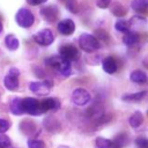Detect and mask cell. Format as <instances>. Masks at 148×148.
<instances>
[{"mask_svg":"<svg viewBox=\"0 0 148 148\" xmlns=\"http://www.w3.org/2000/svg\"><path fill=\"white\" fill-rule=\"evenodd\" d=\"M44 62L54 68L56 71H58L62 76H69L72 69H71V62L62 59L60 56H53V57H50V58H46L44 60Z\"/></svg>","mask_w":148,"mask_h":148,"instance_id":"6da1fadb","label":"cell"},{"mask_svg":"<svg viewBox=\"0 0 148 148\" xmlns=\"http://www.w3.org/2000/svg\"><path fill=\"white\" fill-rule=\"evenodd\" d=\"M79 46H80L84 52L91 53V52L97 51V50L101 47V43H99V40H98L94 35H90V34H82V35L79 37Z\"/></svg>","mask_w":148,"mask_h":148,"instance_id":"7a4b0ae2","label":"cell"},{"mask_svg":"<svg viewBox=\"0 0 148 148\" xmlns=\"http://www.w3.org/2000/svg\"><path fill=\"white\" fill-rule=\"evenodd\" d=\"M15 21L21 28H30L34 24L35 16L29 9L21 8L17 10V13L15 15Z\"/></svg>","mask_w":148,"mask_h":148,"instance_id":"3957f363","label":"cell"},{"mask_svg":"<svg viewBox=\"0 0 148 148\" xmlns=\"http://www.w3.org/2000/svg\"><path fill=\"white\" fill-rule=\"evenodd\" d=\"M18 76H20V71L15 67L10 68L7 73V75L3 79V84L6 89L8 90H16L18 88Z\"/></svg>","mask_w":148,"mask_h":148,"instance_id":"277c9868","label":"cell"},{"mask_svg":"<svg viewBox=\"0 0 148 148\" xmlns=\"http://www.w3.org/2000/svg\"><path fill=\"white\" fill-rule=\"evenodd\" d=\"M59 56L67 60V61H74V60H77L79 57H80V53L77 51V49L72 45V44H65V45H61L60 49H59Z\"/></svg>","mask_w":148,"mask_h":148,"instance_id":"5b68a950","label":"cell"},{"mask_svg":"<svg viewBox=\"0 0 148 148\" xmlns=\"http://www.w3.org/2000/svg\"><path fill=\"white\" fill-rule=\"evenodd\" d=\"M22 106H23V111L31 114V116H38L42 113L39 103L36 98L34 97H27L22 99Z\"/></svg>","mask_w":148,"mask_h":148,"instance_id":"8992f818","label":"cell"},{"mask_svg":"<svg viewBox=\"0 0 148 148\" xmlns=\"http://www.w3.org/2000/svg\"><path fill=\"white\" fill-rule=\"evenodd\" d=\"M90 99H91L90 94L83 88H76L72 92V101L74 104H76L79 106H83V105L88 104L90 102Z\"/></svg>","mask_w":148,"mask_h":148,"instance_id":"52a82bcc","label":"cell"},{"mask_svg":"<svg viewBox=\"0 0 148 148\" xmlns=\"http://www.w3.org/2000/svg\"><path fill=\"white\" fill-rule=\"evenodd\" d=\"M34 39H35V42L37 44L47 46V45L53 43L54 36H53V34H52V31L50 29H43V30H39L37 34H35Z\"/></svg>","mask_w":148,"mask_h":148,"instance_id":"ba28073f","label":"cell"},{"mask_svg":"<svg viewBox=\"0 0 148 148\" xmlns=\"http://www.w3.org/2000/svg\"><path fill=\"white\" fill-rule=\"evenodd\" d=\"M52 87V81L47 80L44 82H31L30 83V90L37 95H47L51 90Z\"/></svg>","mask_w":148,"mask_h":148,"instance_id":"9c48e42d","label":"cell"},{"mask_svg":"<svg viewBox=\"0 0 148 148\" xmlns=\"http://www.w3.org/2000/svg\"><path fill=\"white\" fill-rule=\"evenodd\" d=\"M58 14H59V9L54 5H51V6H47V7H43L40 9V15L43 16V18L45 21H47L50 23H53L57 20Z\"/></svg>","mask_w":148,"mask_h":148,"instance_id":"30bf717a","label":"cell"},{"mask_svg":"<svg viewBox=\"0 0 148 148\" xmlns=\"http://www.w3.org/2000/svg\"><path fill=\"white\" fill-rule=\"evenodd\" d=\"M58 28V31L61 34V35H65V36H69L72 35L74 31H75V23L69 20V18H66V20H62L58 23L57 25Z\"/></svg>","mask_w":148,"mask_h":148,"instance_id":"8fae6325","label":"cell"},{"mask_svg":"<svg viewBox=\"0 0 148 148\" xmlns=\"http://www.w3.org/2000/svg\"><path fill=\"white\" fill-rule=\"evenodd\" d=\"M40 110L43 111H50V110H58L60 108V101L58 98H53V97H49L43 99L39 103Z\"/></svg>","mask_w":148,"mask_h":148,"instance_id":"7c38bea8","label":"cell"},{"mask_svg":"<svg viewBox=\"0 0 148 148\" xmlns=\"http://www.w3.org/2000/svg\"><path fill=\"white\" fill-rule=\"evenodd\" d=\"M43 125L45 127L46 131L51 132V133H56V132H59L61 130V125L60 123L58 121V119H56L53 116H49L44 119L43 121Z\"/></svg>","mask_w":148,"mask_h":148,"instance_id":"4fadbf2b","label":"cell"},{"mask_svg":"<svg viewBox=\"0 0 148 148\" xmlns=\"http://www.w3.org/2000/svg\"><path fill=\"white\" fill-rule=\"evenodd\" d=\"M20 130L25 134V135H29V136H35L37 134V126L35 123H32L31 120H23L21 124H20Z\"/></svg>","mask_w":148,"mask_h":148,"instance_id":"5bb4252c","label":"cell"},{"mask_svg":"<svg viewBox=\"0 0 148 148\" xmlns=\"http://www.w3.org/2000/svg\"><path fill=\"white\" fill-rule=\"evenodd\" d=\"M128 143V135L126 133H120L110 141V148H124Z\"/></svg>","mask_w":148,"mask_h":148,"instance_id":"9a60e30c","label":"cell"},{"mask_svg":"<svg viewBox=\"0 0 148 148\" xmlns=\"http://www.w3.org/2000/svg\"><path fill=\"white\" fill-rule=\"evenodd\" d=\"M102 67H103L104 72H106L108 74H113L117 72L118 65L113 57H106L102 62Z\"/></svg>","mask_w":148,"mask_h":148,"instance_id":"2e32d148","label":"cell"},{"mask_svg":"<svg viewBox=\"0 0 148 148\" xmlns=\"http://www.w3.org/2000/svg\"><path fill=\"white\" fill-rule=\"evenodd\" d=\"M128 24H130V29H134V30L145 29L147 27V20L143 16H133L128 21Z\"/></svg>","mask_w":148,"mask_h":148,"instance_id":"e0dca14e","label":"cell"},{"mask_svg":"<svg viewBox=\"0 0 148 148\" xmlns=\"http://www.w3.org/2000/svg\"><path fill=\"white\" fill-rule=\"evenodd\" d=\"M10 112L15 116H21L24 113L23 106H22V98L16 97L10 102Z\"/></svg>","mask_w":148,"mask_h":148,"instance_id":"ac0fdd59","label":"cell"},{"mask_svg":"<svg viewBox=\"0 0 148 148\" xmlns=\"http://www.w3.org/2000/svg\"><path fill=\"white\" fill-rule=\"evenodd\" d=\"M131 80L135 83H139V84H143L147 82V75L143 71H140V69H136V71H133L131 73Z\"/></svg>","mask_w":148,"mask_h":148,"instance_id":"d6986e66","label":"cell"},{"mask_svg":"<svg viewBox=\"0 0 148 148\" xmlns=\"http://www.w3.org/2000/svg\"><path fill=\"white\" fill-rule=\"evenodd\" d=\"M139 40V35L136 32H133V31H128L124 35L123 37V42L125 45L127 46H133L134 44H136Z\"/></svg>","mask_w":148,"mask_h":148,"instance_id":"ffe728a7","label":"cell"},{"mask_svg":"<svg viewBox=\"0 0 148 148\" xmlns=\"http://www.w3.org/2000/svg\"><path fill=\"white\" fill-rule=\"evenodd\" d=\"M146 94H147V91L143 90V91H139V92H133V94L124 95L121 98L125 102H139V101H141L142 98L146 97Z\"/></svg>","mask_w":148,"mask_h":148,"instance_id":"44dd1931","label":"cell"},{"mask_svg":"<svg viewBox=\"0 0 148 148\" xmlns=\"http://www.w3.org/2000/svg\"><path fill=\"white\" fill-rule=\"evenodd\" d=\"M128 123L132 127L136 128L139 126H141V124L143 123V114L140 111H135L130 118H128Z\"/></svg>","mask_w":148,"mask_h":148,"instance_id":"7402d4cb","label":"cell"},{"mask_svg":"<svg viewBox=\"0 0 148 148\" xmlns=\"http://www.w3.org/2000/svg\"><path fill=\"white\" fill-rule=\"evenodd\" d=\"M5 43H6L7 49L10 50V51H15L20 46V42L14 35H7L6 38H5Z\"/></svg>","mask_w":148,"mask_h":148,"instance_id":"603a6c76","label":"cell"},{"mask_svg":"<svg viewBox=\"0 0 148 148\" xmlns=\"http://www.w3.org/2000/svg\"><path fill=\"white\" fill-rule=\"evenodd\" d=\"M148 7V0H133L132 1V8L135 12H146Z\"/></svg>","mask_w":148,"mask_h":148,"instance_id":"cb8c5ba5","label":"cell"},{"mask_svg":"<svg viewBox=\"0 0 148 148\" xmlns=\"http://www.w3.org/2000/svg\"><path fill=\"white\" fill-rule=\"evenodd\" d=\"M111 12H112L113 15H116L117 17H123L124 15H126V8H125L123 5L118 3V2L114 3V5H112Z\"/></svg>","mask_w":148,"mask_h":148,"instance_id":"d4e9b609","label":"cell"},{"mask_svg":"<svg viewBox=\"0 0 148 148\" xmlns=\"http://www.w3.org/2000/svg\"><path fill=\"white\" fill-rule=\"evenodd\" d=\"M114 28H116L117 31H120V32H124V34L131 31L128 22L127 21H124V20H118L116 22V24H114Z\"/></svg>","mask_w":148,"mask_h":148,"instance_id":"484cf974","label":"cell"},{"mask_svg":"<svg viewBox=\"0 0 148 148\" xmlns=\"http://www.w3.org/2000/svg\"><path fill=\"white\" fill-rule=\"evenodd\" d=\"M95 145L97 148H110V140L102 138V136H98V138H96Z\"/></svg>","mask_w":148,"mask_h":148,"instance_id":"4316f807","label":"cell"},{"mask_svg":"<svg viewBox=\"0 0 148 148\" xmlns=\"http://www.w3.org/2000/svg\"><path fill=\"white\" fill-rule=\"evenodd\" d=\"M44 142L38 139H30L28 140V147L29 148H44Z\"/></svg>","mask_w":148,"mask_h":148,"instance_id":"83f0119b","label":"cell"},{"mask_svg":"<svg viewBox=\"0 0 148 148\" xmlns=\"http://www.w3.org/2000/svg\"><path fill=\"white\" fill-rule=\"evenodd\" d=\"M135 145L139 148H148V141L146 136H138L135 139Z\"/></svg>","mask_w":148,"mask_h":148,"instance_id":"f1b7e54d","label":"cell"},{"mask_svg":"<svg viewBox=\"0 0 148 148\" xmlns=\"http://www.w3.org/2000/svg\"><path fill=\"white\" fill-rule=\"evenodd\" d=\"M10 146V140L7 135L0 134V148H8Z\"/></svg>","mask_w":148,"mask_h":148,"instance_id":"f546056e","label":"cell"},{"mask_svg":"<svg viewBox=\"0 0 148 148\" xmlns=\"http://www.w3.org/2000/svg\"><path fill=\"white\" fill-rule=\"evenodd\" d=\"M9 126H10V123L8 120L0 118V133H5L6 131H8Z\"/></svg>","mask_w":148,"mask_h":148,"instance_id":"4dcf8cb0","label":"cell"},{"mask_svg":"<svg viewBox=\"0 0 148 148\" xmlns=\"http://www.w3.org/2000/svg\"><path fill=\"white\" fill-rule=\"evenodd\" d=\"M67 8L69 9L71 13H77V5L74 0H68L67 1Z\"/></svg>","mask_w":148,"mask_h":148,"instance_id":"1f68e13d","label":"cell"},{"mask_svg":"<svg viewBox=\"0 0 148 148\" xmlns=\"http://www.w3.org/2000/svg\"><path fill=\"white\" fill-rule=\"evenodd\" d=\"M96 36H98V38L103 39V40H108L109 39V35L104 30H97L96 31Z\"/></svg>","mask_w":148,"mask_h":148,"instance_id":"d6a6232c","label":"cell"},{"mask_svg":"<svg viewBox=\"0 0 148 148\" xmlns=\"http://www.w3.org/2000/svg\"><path fill=\"white\" fill-rule=\"evenodd\" d=\"M111 3V0H98L97 1V6L99 8H108Z\"/></svg>","mask_w":148,"mask_h":148,"instance_id":"836d02e7","label":"cell"},{"mask_svg":"<svg viewBox=\"0 0 148 148\" xmlns=\"http://www.w3.org/2000/svg\"><path fill=\"white\" fill-rule=\"evenodd\" d=\"M28 3H30L31 6H38V5H42L44 2H46L47 0H27Z\"/></svg>","mask_w":148,"mask_h":148,"instance_id":"e575fe53","label":"cell"},{"mask_svg":"<svg viewBox=\"0 0 148 148\" xmlns=\"http://www.w3.org/2000/svg\"><path fill=\"white\" fill-rule=\"evenodd\" d=\"M1 31H2V24L0 23V32H1Z\"/></svg>","mask_w":148,"mask_h":148,"instance_id":"d590c367","label":"cell"},{"mask_svg":"<svg viewBox=\"0 0 148 148\" xmlns=\"http://www.w3.org/2000/svg\"><path fill=\"white\" fill-rule=\"evenodd\" d=\"M64 1H68V0H64Z\"/></svg>","mask_w":148,"mask_h":148,"instance_id":"8d00e7d4","label":"cell"}]
</instances>
